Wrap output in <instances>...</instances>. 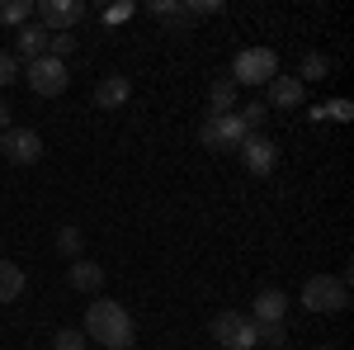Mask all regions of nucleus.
<instances>
[{"mask_svg": "<svg viewBox=\"0 0 354 350\" xmlns=\"http://www.w3.org/2000/svg\"><path fill=\"white\" fill-rule=\"evenodd\" d=\"M85 341H95V346L104 350H128L137 336V322L133 313L123 308V303H113V298H95L90 308H85Z\"/></svg>", "mask_w": 354, "mask_h": 350, "instance_id": "obj_1", "label": "nucleus"}, {"mask_svg": "<svg viewBox=\"0 0 354 350\" xmlns=\"http://www.w3.org/2000/svg\"><path fill=\"white\" fill-rule=\"evenodd\" d=\"M350 303V284L340 274H312L302 284V308L307 313H345Z\"/></svg>", "mask_w": 354, "mask_h": 350, "instance_id": "obj_2", "label": "nucleus"}, {"mask_svg": "<svg viewBox=\"0 0 354 350\" xmlns=\"http://www.w3.org/2000/svg\"><path fill=\"white\" fill-rule=\"evenodd\" d=\"M274 76H279V57L270 53V48H245V53H236V62H232V85L241 90V85H270Z\"/></svg>", "mask_w": 354, "mask_h": 350, "instance_id": "obj_3", "label": "nucleus"}, {"mask_svg": "<svg viewBox=\"0 0 354 350\" xmlns=\"http://www.w3.org/2000/svg\"><path fill=\"white\" fill-rule=\"evenodd\" d=\"M213 341H218L222 350H255V346H260L255 322H250L245 313H236V308H227V313L213 317Z\"/></svg>", "mask_w": 354, "mask_h": 350, "instance_id": "obj_4", "label": "nucleus"}, {"mask_svg": "<svg viewBox=\"0 0 354 350\" xmlns=\"http://www.w3.org/2000/svg\"><path fill=\"white\" fill-rule=\"evenodd\" d=\"M245 137H250V133L241 128V119H236V114H222V119L208 114V119H203V128H198V142H203L208 152H236Z\"/></svg>", "mask_w": 354, "mask_h": 350, "instance_id": "obj_5", "label": "nucleus"}, {"mask_svg": "<svg viewBox=\"0 0 354 350\" xmlns=\"http://www.w3.org/2000/svg\"><path fill=\"white\" fill-rule=\"evenodd\" d=\"M24 81L33 95H43V100H53V95H62L66 90V62H57V57H38V62H28L24 67Z\"/></svg>", "mask_w": 354, "mask_h": 350, "instance_id": "obj_6", "label": "nucleus"}, {"mask_svg": "<svg viewBox=\"0 0 354 350\" xmlns=\"http://www.w3.org/2000/svg\"><path fill=\"white\" fill-rule=\"evenodd\" d=\"M33 15L43 19L48 33H71L85 19V5L81 0H43V5H33Z\"/></svg>", "mask_w": 354, "mask_h": 350, "instance_id": "obj_7", "label": "nucleus"}, {"mask_svg": "<svg viewBox=\"0 0 354 350\" xmlns=\"http://www.w3.org/2000/svg\"><path fill=\"white\" fill-rule=\"evenodd\" d=\"M0 152L15 166H33V161H43V137L33 128H5L0 133Z\"/></svg>", "mask_w": 354, "mask_h": 350, "instance_id": "obj_8", "label": "nucleus"}, {"mask_svg": "<svg viewBox=\"0 0 354 350\" xmlns=\"http://www.w3.org/2000/svg\"><path fill=\"white\" fill-rule=\"evenodd\" d=\"M236 152H241V166L250 170V175H270L274 166H279V147H274L265 133H250Z\"/></svg>", "mask_w": 354, "mask_h": 350, "instance_id": "obj_9", "label": "nucleus"}, {"mask_svg": "<svg viewBox=\"0 0 354 350\" xmlns=\"http://www.w3.org/2000/svg\"><path fill=\"white\" fill-rule=\"evenodd\" d=\"M250 322L260 326V322H283L288 317V294L283 289H260V294L250 298V313H245Z\"/></svg>", "mask_w": 354, "mask_h": 350, "instance_id": "obj_10", "label": "nucleus"}, {"mask_svg": "<svg viewBox=\"0 0 354 350\" xmlns=\"http://www.w3.org/2000/svg\"><path fill=\"white\" fill-rule=\"evenodd\" d=\"M15 57H24V67H28V62H38V57H48V28H43V24L15 28Z\"/></svg>", "mask_w": 354, "mask_h": 350, "instance_id": "obj_11", "label": "nucleus"}, {"mask_svg": "<svg viewBox=\"0 0 354 350\" xmlns=\"http://www.w3.org/2000/svg\"><path fill=\"white\" fill-rule=\"evenodd\" d=\"M302 95H307V85H302L298 76H274V81H270V100H265V105H270V109H298Z\"/></svg>", "mask_w": 354, "mask_h": 350, "instance_id": "obj_12", "label": "nucleus"}, {"mask_svg": "<svg viewBox=\"0 0 354 350\" xmlns=\"http://www.w3.org/2000/svg\"><path fill=\"white\" fill-rule=\"evenodd\" d=\"M128 100H133L128 76H104V81L95 85V105H100V109H123Z\"/></svg>", "mask_w": 354, "mask_h": 350, "instance_id": "obj_13", "label": "nucleus"}, {"mask_svg": "<svg viewBox=\"0 0 354 350\" xmlns=\"http://www.w3.org/2000/svg\"><path fill=\"white\" fill-rule=\"evenodd\" d=\"M71 289H81V294H100L104 289V265H95V261H71Z\"/></svg>", "mask_w": 354, "mask_h": 350, "instance_id": "obj_14", "label": "nucleus"}, {"mask_svg": "<svg viewBox=\"0 0 354 350\" xmlns=\"http://www.w3.org/2000/svg\"><path fill=\"white\" fill-rule=\"evenodd\" d=\"M236 85H232V76H222V81H213L208 85V114L213 119H222V114H236Z\"/></svg>", "mask_w": 354, "mask_h": 350, "instance_id": "obj_15", "label": "nucleus"}, {"mask_svg": "<svg viewBox=\"0 0 354 350\" xmlns=\"http://www.w3.org/2000/svg\"><path fill=\"white\" fill-rule=\"evenodd\" d=\"M19 294H24V270L0 261V303H15Z\"/></svg>", "mask_w": 354, "mask_h": 350, "instance_id": "obj_16", "label": "nucleus"}, {"mask_svg": "<svg viewBox=\"0 0 354 350\" xmlns=\"http://www.w3.org/2000/svg\"><path fill=\"white\" fill-rule=\"evenodd\" d=\"M236 119H241L245 133H260L265 123H270V105L265 100H250V105H236Z\"/></svg>", "mask_w": 354, "mask_h": 350, "instance_id": "obj_17", "label": "nucleus"}, {"mask_svg": "<svg viewBox=\"0 0 354 350\" xmlns=\"http://www.w3.org/2000/svg\"><path fill=\"white\" fill-rule=\"evenodd\" d=\"M330 76V57L326 53H307L302 57V67H298V81L307 85V81H326Z\"/></svg>", "mask_w": 354, "mask_h": 350, "instance_id": "obj_18", "label": "nucleus"}, {"mask_svg": "<svg viewBox=\"0 0 354 350\" xmlns=\"http://www.w3.org/2000/svg\"><path fill=\"white\" fill-rule=\"evenodd\" d=\"M33 19V0H0V24L24 28Z\"/></svg>", "mask_w": 354, "mask_h": 350, "instance_id": "obj_19", "label": "nucleus"}, {"mask_svg": "<svg viewBox=\"0 0 354 350\" xmlns=\"http://www.w3.org/2000/svg\"><path fill=\"white\" fill-rule=\"evenodd\" d=\"M81 246H85V232H81V227H71V222H66V227H57V251H62V256L81 261Z\"/></svg>", "mask_w": 354, "mask_h": 350, "instance_id": "obj_20", "label": "nucleus"}, {"mask_svg": "<svg viewBox=\"0 0 354 350\" xmlns=\"http://www.w3.org/2000/svg\"><path fill=\"white\" fill-rule=\"evenodd\" d=\"M151 15L165 24H189V5H180V0H151Z\"/></svg>", "mask_w": 354, "mask_h": 350, "instance_id": "obj_21", "label": "nucleus"}, {"mask_svg": "<svg viewBox=\"0 0 354 350\" xmlns=\"http://www.w3.org/2000/svg\"><path fill=\"white\" fill-rule=\"evenodd\" d=\"M255 336H260V346H288V322H260Z\"/></svg>", "mask_w": 354, "mask_h": 350, "instance_id": "obj_22", "label": "nucleus"}, {"mask_svg": "<svg viewBox=\"0 0 354 350\" xmlns=\"http://www.w3.org/2000/svg\"><path fill=\"white\" fill-rule=\"evenodd\" d=\"M350 114H354L350 100H326V105H317V109H312V119H335V123H345Z\"/></svg>", "mask_w": 354, "mask_h": 350, "instance_id": "obj_23", "label": "nucleus"}, {"mask_svg": "<svg viewBox=\"0 0 354 350\" xmlns=\"http://www.w3.org/2000/svg\"><path fill=\"white\" fill-rule=\"evenodd\" d=\"M53 350H90V341H85V331H76V326H62Z\"/></svg>", "mask_w": 354, "mask_h": 350, "instance_id": "obj_24", "label": "nucleus"}, {"mask_svg": "<svg viewBox=\"0 0 354 350\" xmlns=\"http://www.w3.org/2000/svg\"><path fill=\"white\" fill-rule=\"evenodd\" d=\"M71 53H76V38H71V33H48V57L66 62Z\"/></svg>", "mask_w": 354, "mask_h": 350, "instance_id": "obj_25", "label": "nucleus"}, {"mask_svg": "<svg viewBox=\"0 0 354 350\" xmlns=\"http://www.w3.org/2000/svg\"><path fill=\"white\" fill-rule=\"evenodd\" d=\"M10 81H19V57L15 53H0V90Z\"/></svg>", "mask_w": 354, "mask_h": 350, "instance_id": "obj_26", "label": "nucleus"}, {"mask_svg": "<svg viewBox=\"0 0 354 350\" xmlns=\"http://www.w3.org/2000/svg\"><path fill=\"white\" fill-rule=\"evenodd\" d=\"M128 15H133V5H113L104 19H109V24H118V19H128Z\"/></svg>", "mask_w": 354, "mask_h": 350, "instance_id": "obj_27", "label": "nucleus"}, {"mask_svg": "<svg viewBox=\"0 0 354 350\" xmlns=\"http://www.w3.org/2000/svg\"><path fill=\"white\" fill-rule=\"evenodd\" d=\"M10 114H15V109H10L5 100H0V133H5V128H15V123H10Z\"/></svg>", "mask_w": 354, "mask_h": 350, "instance_id": "obj_28", "label": "nucleus"}, {"mask_svg": "<svg viewBox=\"0 0 354 350\" xmlns=\"http://www.w3.org/2000/svg\"><path fill=\"white\" fill-rule=\"evenodd\" d=\"M322 350H326V346H322Z\"/></svg>", "mask_w": 354, "mask_h": 350, "instance_id": "obj_29", "label": "nucleus"}]
</instances>
